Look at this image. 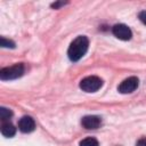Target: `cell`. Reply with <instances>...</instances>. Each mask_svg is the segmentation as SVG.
<instances>
[{"instance_id": "cell-10", "label": "cell", "mask_w": 146, "mask_h": 146, "mask_svg": "<svg viewBox=\"0 0 146 146\" xmlns=\"http://www.w3.org/2000/svg\"><path fill=\"white\" fill-rule=\"evenodd\" d=\"M11 116H13V112L10 110H8L6 107H1L0 108V119H1V121H7Z\"/></svg>"}, {"instance_id": "cell-6", "label": "cell", "mask_w": 146, "mask_h": 146, "mask_svg": "<svg viewBox=\"0 0 146 146\" xmlns=\"http://www.w3.org/2000/svg\"><path fill=\"white\" fill-rule=\"evenodd\" d=\"M81 124L83 128H86L88 130H94V129H97L100 127L102 120L99 116H96V115H87V116L82 117Z\"/></svg>"}, {"instance_id": "cell-11", "label": "cell", "mask_w": 146, "mask_h": 146, "mask_svg": "<svg viewBox=\"0 0 146 146\" xmlns=\"http://www.w3.org/2000/svg\"><path fill=\"white\" fill-rule=\"evenodd\" d=\"M0 46L2 48H15V42L9 40V39H6L5 36H1L0 38Z\"/></svg>"}, {"instance_id": "cell-8", "label": "cell", "mask_w": 146, "mask_h": 146, "mask_svg": "<svg viewBox=\"0 0 146 146\" xmlns=\"http://www.w3.org/2000/svg\"><path fill=\"white\" fill-rule=\"evenodd\" d=\"M0 130H1V133H2L5 137H8V138L15 136V133H16V128L14 127V124H13L9 120L2 121Z\"/></svg>"}, {"instance_id": "cell-3", "label": "cell", "mask_w": 146, "mask_h": 146, "mask_svg": "<svg viewBox=\"0 0 146 146\" xmlns=\"http://www.w3.org/2000/svg\"><path fill=\"white\" fill-rule=\"evenodd\" d=\"M103 86V80L96 75H90L80 81V88L86 92H96Z\"/></svg>"}, {"instance_id": "cell-2", "label": "cell", "mask_w": 146, "mask_h": 146, "mask_svg": "<svg viewBox=\"0 0 146 146\" xmlns=\"http://www.w3.org/2000/svg\"><path fill=\"white\" fill-rule=\"evenodd\" d=\"M25 67L22 63L19 64H15L13 66H8V67H3L0 70V79L3 81L7 80H15L17 78H21L24 74Z\"/></svg>"}, {"instance_id": "cell-13", "label": "cell", "mask_w": 146, "mask_h": 146, "mask_svg": "<svg viewBox=\"0 0 146 146\" xmlns=\"http://www.w3.org/2000/svg\"><path fill=\"white\" fill-rule=\"evenodd\" d=\"M139 19L146 25V11H140L139 13Z\"/></svg>"}, {"instance_id": "cell-4", "label": "cell", "mask_w": 146, "mask_h": 146, "mask_svg": "<svg viewBox=\"0 0 146 146\" xmlns=\"http://www.w3.org/2000/svg\"><path fill=\"white\" fill-rule=\"evenodd\" d=\"M139 84V80L136 76H129L127 79H124L117 87L119 92L121 94H130L132 91H135L138 88Z\"/></svg>"}, {"instance_id": "cell-9", "label": "cell", "mask_w": 146, "mask_h": 146, "mask_svg": "<svg viewBox=\"0 0 146 146\" xmlns=\"http://www.w3.org/2000/svg\"><path fill=\"white\" fill-rule=\"evenodd\" d=\"M79 145L80 146H99L98 140L96 138H94V137H88V138L82 139Z\"/></svg>"}, {"instance_id": "cell-12", "label": "cell", "mask_w": 146, "mask_h": 146, "mask_svg": "<svg viewBox=\"0 0 146 146\" xmlns=\"http://www.w3.org/2000/svg\"><path fill=\"white\" fill-rule=\"evenodd\" d=\"M66 3H67V2H64V1H57V2L51 3V7H52V8H55V9H58L59 7H62V6L66 5Z\"/></svg>"}, {"instance_id": "cell-14", "label": "cell", "mask_w": 146, "mask_h": 146, "mask_svg": "<svg viewBox=\"0 0 146 146\" xmlns=\"http://www.w3.org/2000/svg\"><path fill=\"white\" fill-rule=\"evenodd\" d=\"M136 146H146V137H144V138H140V139L137 141Z\"/></svg>"}, {"instance_id": "cell-1", "label": "cell", "mask_w": 146, "mask_h": 146, "mask_svg": "<svg viewBox=\"0 0 146 146\" xmlns=\"http://www.w3.org/2000/svg\"><path fill=\"white\" fill-rule=\"evenodd\" d=\"M88 46H89V40L86 35H79L78 38H75L67 50V55L68 58L72 62H78L79 59H81L84 54L88 50Z\"/></svg>"}, {"instance_id": "cell-5", "label": "cell", "mask_w": 146, "mask_h": 146, "mask_svg": "<svg viewBox=\"0 0 146 146\" xmlns=\"http://www.w3.org/2000/svg\"><path fill=\"white\" fill-rule=\"evenodd\" d=\"M112 33L120 40H130L131 36H132V32L131 30L124 25V24H115L113 27H112Z\"/></svg>"}, {"instance_id": "cell-7", "label": "cell", "mask_w": 146, "mask_h": 146, "mask_svg": "<svg viewBox=\"0 0 146 146\" xmlns=\"http://www.w3.org/2000/svg\"><path fill=\"white\" fill-rule=\"evenodd\" d=\"M18 129L22 132H31L35 129V121L31 116H23L18 121Z\"/></svg>"}]
</instances>
